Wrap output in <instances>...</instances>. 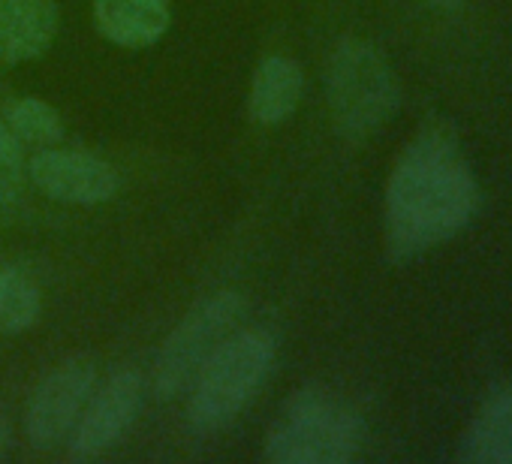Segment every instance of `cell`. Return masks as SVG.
<instances>
[{
	"mask_svg": "<svg viewBox=\"0 0 512 464\" xmlns=\"http://www.w3.org/2000/svg\"><path fill=\"white\" fill-rule=\"evenodd\" d=\"M479 184L446 121H428L401 151L386 184V251L395 263L422 257L473 220Z\"/></svg>",
	"mask_w": 512,
	"mask_h": 464,
	"instance_id": "cell-1",
	"label": "cell"
},
{
	"mask_svg": "<svg viewBox=\"0 0 512 464\" xmlns=\"http://www.w3.org/2000/svg\"><path fill=\"white\" fill-rule=\"evenodd\" d=\"M362 443V416L335 392L308 386L287 398L263 452L275 464H347Z\"/></svg>",
	"mask_w": 512,
	"mask_h": 464,
	"instance_id": "cell-2",
	"label": "cell"
},
{
	"mask_svg": "<svg viewBox=\"0 0 512 464\" xmlns=\"http://www.w3.org/2000/svg\"><path fill=\"white\" fill-rule=\"evenodd\" d=\"M278 344L263 329L232 332L202 365L187 398V425L196 434L223 431L260 392L275 368Z\"/></svg>",
	"mask_w": 512,
	"mask_h": 464,
	"instance_id": "cell-3",
	"label": "cell"
},
{
	"mask_svg": "<svg viewBox=\"0 0 512 464\" xmlns=\"http://www.w3.org/2000/svg\"><path fill=\"white\" fill-rule=\"evenodd\" d=\"M326 100L341 136L368 139L398 112L401 85L374 43L347 37L329 55Z\"/></svg>",
	"mask_w": 512,
	"mask_h": 464,
	"instance_id": "cell-4",
	"label": "cell"
},
{
	"mask_svg": "<svg viewBox=\"0 0 512 464\" xmlns=\"http://www.w3.org/2000/svg\"><path fill=\"white\" fill-rule=\"evenodd\" d=\"M241 314H244L241 293L220 290L196 302L178 320V326L166 335L154 362L151 386L160 401H172L190 392L196 374L214 356V350L235 332Z\"/></svg>",
	"mask_w": 512,
	"mask_h": 464,
	"instance_id": "cell-5",
	"label": "cell"
},
{
	"mask_svg": "<svg viewBox=\"0 0 512 464\" xmlns=\"http://www.w3.org/2000/svg\"><path fill=\"white\" fill-rule=\"evenodd\" d=\"M97 389V365L88 356H73L55 365L31 395L25 413V434L37 449H52L64 443L88 398Z\"/></svg>",
	"mask_w": 512,
	"mask_h": 464,
	"instance_id": "cell-6",
	"label": "cell"
},
{
	"mask_svg": "<svg viewBox=\"0 0 512 464\" xmlns=\"http://www.w3.org/2000/svg\"><path fill=\"white\" fill-rule=\"evenodd\" d=\"M142 398H145V380L139 371L127 368V371L112 374L88 398L70 434V455L79 461H88V458L109 452L115 443H121L139 416Z\"/></svg>",
	"mask_w": 512,
	"mask_h": 464,
	"instance_id": "cell-7",
	"label": "cell"
},
{
	"mask_svg": "<svg viewBox=\"0 0 512 464\" xmlns=\"http://www.w3.org/2000/svg\"><path fill=\"white\" fill-rule=\"evenodd\" d=\"M28 178L55 202L67 205H100L109 202L118 187V169L97 154L70 148H40L28 163Z\"/></svg>",
	"mask_w": 512,
	"mask_h": 464,
	"instance_id": "cell-8",
	"label": "cell"
},
{
	"mask_svg": "<svg viewBox=\"0 0 512 464\" xmlns=\"http://www.w3.org/2000/svg\"><path fill=\"white\" fill-rule=\"evenodd\" d=\"M61 31L55 0H0V64L19 67L43 58Z\"/></svg>",
	"mask_w": 512,
	"mask_h": 464,
	"instance_id": "cell-9",
	"label": "cell"
},
{
	"mask_svg": "<svg viewBox=\"0 0 512 464\" xmlns=\"http://www.w3.org/2000/svg\"><path fill=\"white\" fill-rule=\"evenodd\" d=\"M458 458L467 464H512V377L479 404L458 440Z\"/></svg>",
	"mask_w": 512,
	"mask_h": 464,
	"instance_id": "cell-10",
	"label": "cell"
},
{
	"mask_svg": "<svg viewBox=\"0 0 512 464\" xmlns=\"http://www.w3.org/2000/svg\"><path fill=\"white\" fill-rule=\"evenodd\" d=\"M169 0H94L97 31L124 49H148L169 31Z\"/></svg>",
	"mask_w": 512,
	"mask_h": 464,
	"instance_id": "cell-11",
	"label": "cell"
},
{
	"mask_svg": "<svg viewBox=\"0 0 512 464\" xmlns=\"http://www.w3.org/2000/svg\"><path fill=\"white\" fill-rule=\"evenodd\" d=\"M302 94H305V73L299 61L287 55H269L253 73L247 112L256 124L275 127L299 109Z\"/></svg>",
	"mask_w": 512,
	"mask_h": 464,
	"instance_id": "cell-12",
	"label": "cell"
},
{
	"mask_svg": "<svg viewBox=\"0 0 512 464\" xmlns=\"http://www.w3.org/2000/svg\"><path fill=\"white\" fill-rule=\"evenodd\" d=\"M4 121L13 139L25 148H52L64 139L61 115L40 97H16L4 106Z\"/></svg>",
	"mask_w": 512,
	"mask_h": 464,
	"instance_id": "cell-13",
	"label": "cell"
},
{
	"mask_svg": "<svg viewBox=\"0 0 512 464\" xmlns=\"http://www.w3.org/2000/svg\"><path fill=\"white\" fill-rule=\"evenodd\" d=\"M43 296L31 278L0 266V335H19L40 320Z\"/></svg>",
	"mask_w": 512,
	"mask_h": 464,
	"instance_id": "cell-14",
	"label": "cell"
},
{
	"mask_svg": "<svg viewBox=\"0 0 512 464\" xmlns=\"http://www.w3.org/2000/svg\"><path fill=\"white\" fill-rule=\"evenodd\" d=\"M28 169L22 157V145L13 139L4 115H0V205H10L22 196Z\"/></svg>",
	"mask_w": 512,
	"mask_h": 464,
	"instance_id": "cell-15",
	"label": "cell"
},
{
	"mask_svg": "<svg viewBox=\"0 0 512 464\" xmlns=\"http://www.w3.org/2000/svg\"><path fill=\"white\" fill-rule=\"evenodd\" d=\"M422 4L437 10V13H458L467 4V0H422Z\"/></svg>",
	"mask_w": 512,
	"mask_h": 464,
	"instance_id": "cell-16",
	"label": "cell"
},
{
	"mask_svg": "<svg viewBox=\"0 0 512 464\" xmlns=\"http://www.w3.org/2000/svg\"><path fill=\"white\" fill-rule=\"evenodd\" d=\"M10 443H13V428L7 419H0V458L10 452Z\"/></svg>",
	"mask_w": 512,
	"mask_h": 464,
	"instance_id": "cell-17",
	"label": "cell"
}]
</instances>
